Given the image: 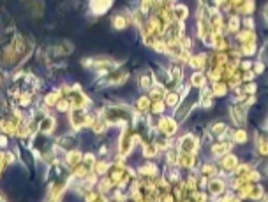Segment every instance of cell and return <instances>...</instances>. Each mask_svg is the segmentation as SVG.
<instances>
[{
    "label": "cell",
    "instance_id": "6da1fadb",
    "mask_svg": "<svg viewBox=\"0 0 268 202\" xmlns=\"http://www.w3.org/2000/svg\"><path fill=\"white\" fill-rule=\"evenodd\" d=\"M85 116H87V111L85 109H78V107H73L69 111V125L73 127L74 130H79L85 127Z\"/></svg>",
    "mask_w": 268,
    "mask_h": 202
},
{
    "label": "cell",
    "instance_id": "7a4b0ae2",
    "mask_svg": "<svg viewBox=\"0 0 268 202\" xmlns=\"http://www.w3.org/2000/svg\"><path fill=\"white\" fill-rule=\"evenodd\" d=\"M57 118L51 115H44L43 118H41L39 121V132L44 135H51L55 132V129H57Z\"/></svg>",
    "mask_w": 268,
    "mask_h": 202
},
{
    "label": "cell",
    "instance_id": "3957f363",
    "mask_svg": "<svg viewBox=\"0 0 268 202\" xmlns=\"http://www.w3.org/2000/svg\"><path fill=\"white\" fill-rule=\"evenodd\" d=\"M132 143H134V135H131L129 130L124 129L122 135H120V143H118V149H120V155H122V157L131 153Z\"/></svg>",
    "mask_w": 268,
    "mask_h": 202
},
{
    "label": "cell",
    "instance_id": "277c9868",
    "mask_svg": "<svg viewBox=\"0 0 268 202\" xmlns=\"http://www.w3.org/2000/svg\"><path fill=\"white\" fill-rule=\"evenodd\" d=\"M63 162H65V165L73 171L74 167H78V165L83 162L81 151H79V149H67V151H65V159H63Z\"/></svg>",
    "mask_w": 268,
    "mask_h": 202
},
{
    "label": "cell",
    "instance_id": "5b68a950",
    "mask_svg": "<svg viewBox=\"0 0 268 202\" xmlns=\"http://www.w3.org/2000/svg\"><path fill=\"white\" fill-rule=\"evenodd\" d=\"M178 148H180L182 153H196L198 149V139L192 137V135H184L178 143Z\"/></svg>",
    "mask_w": 268,
    "mask_h": 202
},
{
    "label": "cell",
    "instance_id": "8992f818",
    "mask_svg": "<svg viewBox=\"0 0 268 202\" xmlns=\"http://www.w3.org/2000/svg\"><path fill=\"white\" fill-rule=\"evenodd\" d=\"M157 127H159V130H161L166 137H171V135L176 132V121L173 120V118H168V116L161 118V121H159V125Z\"/></svg>",
    "mask_w": 268,
    "mask_h": 202
},
{
    "label": "cell",
    "instance_id": "52a82bcc",
    "mask_svg": "<svg viewBox=\"0 0 268 202\" xmlns=\"http://www.w3.org/2000/svg\"><path fill=\"white\" fill-rule=\"evenodd\" d=\"M194 164H196V157H194V153H182V151H180V155H178V162H176V165H180V167H187V169H190V167H194Z\"/></svg>",
    "mask_w": 268,
    "mask_h": 202
},
{
    "label": "cell",
    "instance_id": "ba28073f",
    "mask_svg": "<svg viewBox=\"0 0 268 202\" xmlns=\"http://www.w3.org/2000/svg\"><path fill=\"white\" fill-rule=\"evenodd\" d=\"M62 97H63L62 90H57V92H49L48 95H44V106H46V107H55V106H57V102H59Z\"/></svg>",
    "mask_w": 268,
    "mask_h": 202
},
{
    "label": "cell",
    "instance_id": "9c48e42d",
    "mask_svg": "<svg viewBox=\"0 0 268 202\" xmlns=\"http://www.w3.org/2000/svg\"><path fill=\"white\" fill-rule=\"evenodd\" d=\"M236 165H238V159L231 153H226V157L222 159V169L228 171V173H233L235 169H236Z\"/></svg>",
    "mask_w": 268,
    "mask_h": 202
},
{
    "label": "cell",
    "instance_id": "30bf717a",
    "mask_svg": "<svg viewBox=\"0 0 268 202\" xmlns=\"http://www.w3.org/2000/svg\"><path fill=\"white\" fill-rule=\"evenodd\" d=\"M224 188H226V183L222 181V179H210L208 181V192L210 193H214V195H219V193L224 192Z\"/></svg>",
    "mask_w": 268,
    "mask_h": 202
},
{
    "label": "cell",
    "instance_id": "8fae6325",
    "mask_svg": "<svg viewBox=\"0 0 268 202\" xmlns=\"http://www.w3.org/2000/svg\"><path fill=\"white\" fill-rule=\"evenodd\" d=\"M189 16V9H187V5H176L175 9H173V18L178 21V23H184Z\"/></svg>",
    "mask_w": 268,
    "mask_h": 202
},
{
    "label": "cell",
    "instance_id": "7c38bea8",
    "mask_svg": "<svg viewBox=\"0 0 268 202\" xmlns=\"http://www.w3.org/2000/svg\"><path fill=\"white\" fill-rule=\"evenodd\" d=\"M136 109L140 111V113H146L148 109H152V102H150V99L146 95H143V97H140L136 101Z\"/></svg>",
    "mask_w": 268,
    "mask_h": 202
},
{
    "label": "cell",
    "instance_id": "4fadbf2b",
    "mask_svg": "<svg viewBox=\"0 0 268 202\" xmlns=\"http://www.w3.org/2000/svg\"><path fill=\"white\" fill-rule=\"evenodd\" d=\"M190 85H192L194 88H203L206 85V77L201 72H194L192 74V77H190Z\"/></svg>",
    "mask_w": 268,
    "mask_h": 202
},
{
    "label": "cell",
    "instance_id": "5bb4252c",
    "mask_svg": "<svg viewBox=\"0 0 268 202\" xmlns=\"http://www.w3.org/2000/svg\"><path fill=\"white\" fill-rule=\"evenodd\" d=\"M189 65L192 69H196V71H201V69L205 67V57H203V55H200V57H198V55H196V57H190Z\"/></svg>",
    "mask_w": 268,
    "mask_h": 202
},
{
    "label": "cell",
    "instance_id": "9a60e30c",
    "mask_svg": "<svg viewBox=\"0 0 268 202\" xmlns=\"http://www.w3.org/2000/svg\"><path fill=\"white\" fill-rule=\"evenodd\" d=\"M111 23H113V27H115L117 30H124L127 25H129V19H127L124 14H117L115 18L111 19Z\"/></svg>",
    "mask_w": 268,
    "mask_h": 202
},
{
    "label": "cell",
    "instance_id": "2e32d148",
    "mask_svg": "<svg viewBox=\"0 0 268 202\" xmlns=\"http://www.w3.org/2000/svg\"><path fill=\"white\" fill-rule=\"evenodd\" d=\"M154 85V76H152L150 71H146L140 76V87L142 88H150Z\"/></svg>",
    "mask_w": 268,
    "mask_h": 202
},
{
    "label": "cell",
    "instance_id": "e0dca14e",
    "mask_svg": "<svg viewBox=\"0 0 268 202\" xmlns=\"http://www.w3.org/2000/svg\"><path fill=\"white\" fill-rule=\"evenodd\" d=\"M212 92H214L215 97L226 95V92H228V85H226V83H221V81H215L214 87H212Z\"/></svg>",
    "mask_w": 268,
    "mask_h": 202
},
{
    "label": "cell",
    "instance_id": "ac0fdd59",
    "mask_svg": "<svg viewBox=\"0 0 268 202\" xmlns=\"http://www.w3.org/2000/svg\"><path fill=\"white\" fill-rule=\"evenodd\" d=\"M229 149H231V143L222 141V143H219V144H215L214 148H212V151H214V155H226Z\"/></svg>",
    "mask_w": 268,
    "mask_h": 202
},
{
    "label": "cell",
    "instance_id": "d6986e66",
    "mask_svg": "<svg viewBox=\"0 0 268 202\" xmlns=\"http://www.w3.org/2000/svg\"><path fill=\"white\" fill-rule=\"evenodd\" d=\"M32 99H34V93L32 92H21L20 97H18L21 107H29L30 104H32Z\"/></svg>",
    "mask_w": 268,
    "mask_h": 202
},
{
    "label": "cell",
    "instance_id": "ffe728a7",
    "mask_svg": "<svg viewBox=\"0 0 268 202\" xmlns=\"http://www.w3.org/2000/svg\"><path fill=\"white\" fill-rule=\"evenodd\" d=\"M231 115H233L235 121H236L238 125H244V123H245V111H244V107H235V109L231 111Z\"/></svg>",
    "mask_w": 268,
    "mask_h": 202
},
{
    "label": "cell",
    "instance_id": "44dd1931",
    "mask_svg": "<svg viewBox=\"0 0 268 202\" xmlns=\"http://www.w3.org/2000/svg\"><path fill=\"white\" fill-rule=\"evenodd\" d=\"M108 169H110V165H108V162L106 160H99V162H95V164H94V173L97 174V176H103L104 173H106Z\"/></svg>",
    "mask_w": 268,
    "mask_h": 202
},
{
    "label": "cell",
    "instance_id": "7402d4cb",
    "mask_svg": "<svg viewBox=\"0 0 268 202\" xmlns=\"http://www.w3.org/2000/svg\"><path fill=\"white\" fill-rule=\"evenodd\" d=\"M178 101H180V95H178V93H175V92L164 93V102L168 104V106L175 107L176 104H178Z\"/></svg>",
    "mask_w": 268,
    "mask_h": 202
},
{
    "label": "cell",
    "instance_id": "603a6c76",
    "mask_svg": "<svg viewBox=\"0 0 268 202\" xmlns=\"http://www.w3.org/2000/svg\"><path fill=\"white\" fill-rule=\"evenodd\" d=\"M159 148H157L156 143H150V144H145L143 146V155H145L146 159H150V157H156Z\"/></svg>",
    "mask_w": 268,
    "mask_h": 202
},
{
    "label": "cell",
    "instance_id": "cb8c5ba5",
    "mask_svg": "<svg viewBox=\"0 0 268 202\" xmlns=\"http://www.w3.org/2000/svg\"><path fill=\"white\" fill-rule=\"evenodd\" d=\"M240 13H245V14H251L254 11V0H244L242 4L238 5Z\"/></svg>",
    "mask_w": 268,
    "mask_h": 202
},
{
    "label": "cell",
    "instance_id": "d4e9b609",
    "mask_svg": "<svg viewBox=\"0 0 268 202\" xmlns=\"http://www.w3.org/2000/svg\"><path fill=\"white\" fill-rule=\"evenodd\" d=\"M247 132L245 130H236L233 134V141L235 143H240V144H244V143H247Z\"/></svg>",
    "mask_w": 268,
    "mask_h": 202
},
{
    "label": "cell",
    "instance_id": "484cf974",
    "mask_svg": "<svg viewBox=\"0 0 268 202\" xmlns=\"http://www.w3.org/2000/svg\"><path fill=\"white\" fill-rule=\"evenodd\" d=\"M258 151L261 155H268V139L267 137H258Z\"/></svg>",
    "mask_w": 268,
    "mask_h": 202
},
{
    "label": "cell",
    "instance_id": "4316f807",
    "mask_svg": "<svg viewBox=\"0 0 268 202\" xmlns=\"http://www.w3.org/2000/svg\"><path fill=\"white\" fill-rule=\"evenodd\" d=\"M140 173H142L143 176H156V174H157V167H156V165H152V164H146L145 167L140 169Z\"/></svg>",
    "mask_w": 268,
    "mask_h": 202
},
{
    "label": "cell",
    "instance_id": "83f0119b",
    "mask_svg": "<svg viewBox=\"0 0 268 202\" xmlns=\"http://www.w3.org/2000/svg\"><path fill=\"white\" fill-rule=\"evenodd\" d=\"M226 132V123H215V125H212V134H215V135H222Z\"/></svg>",
    "mask_w": 268,
    "mask_h": 202
},
{
    "label": "cell",
    "instance_id": "f1b7e54d",
    "mask_svg": "<svg viewBox=\"0 0 268 202\" xmlns=\"http://www.w3.org/2000/svg\"><path fill=\"white\" fill-rule=\"evenodd\" d=\"M164 106H166V102L156 101L154 104H152V113H156V115H161L162 111H164Z\"/></svg>",
    "mask_w": 268,
    "mask_h": 202
},
{
    "label": "cell",
    "instance_id": "f546056e",
    "mask_svg": "<svg viewBox=\"0 0 268 202\" xmlns=\"http://www.w3.org/2000/svg\"><path fill=\"white\" fill-rule=\"evenodd\" d=\"M215 174V167L212 164H206V165H203V176L205 178H212Z\"/></svg>",
    "mask_w": 268,
    "mask_h": 202
},
{
    "label": "cell",
    "instance_id": "4dcf8cb0",
    "mask_svg": "<svg viewBox=\"0 0 268 202\" xmlns=\"http://www.w3.org/2000/svg\"><path fill=\"white\" fill-rule=\"evenodd\" d=\"M229 30H231V32H236V30H238V18H236V16H233V18L229 19V27H228Z\"/></svg>",
    "mask_w": 268,
    "mask_h": 202
},
{
    "label": "cell",
    "instance_id": "1f68e13d",
    "mask_svg": "<svg viewBox=\"0 0 268 202\" xmlns=\"http://www.w3.org/2000/svg\"><path fill=\"white\" fill-rule=\"evenodd\" d=\"M7 146V134H2L0 135V148L4 149Z\"/></svg>",
    "mask_w": 268,
    "mask_h": 202
},
{
    "label": "cell",
    "instance_id": "d6a6232c",
    "mask_svg": "<svg viewBox=\"0 0 268 202\" xmlns=\"http://www.w3.org/2000/svg\"><path fill=\"white\" fill-rule=\"evenodd\" d=\"M265 14H267V18H268V7H267V11H265Z\"/></svg>",
    "mask_w": 268,
    "mask_h": 202
}]
</instances>
